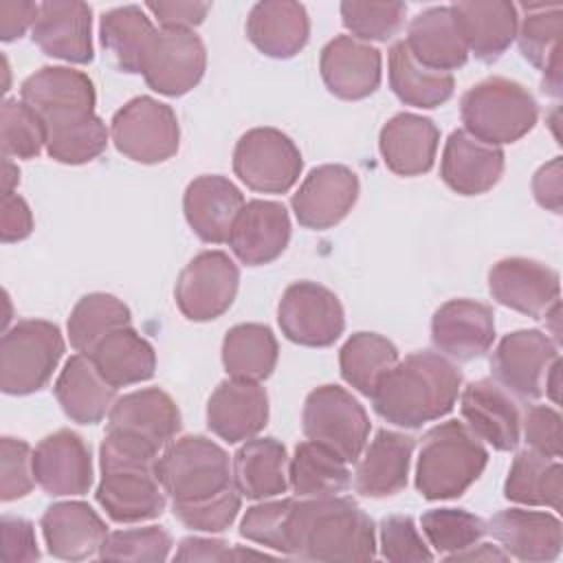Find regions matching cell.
<instances>
[{"label":"cell","instance_id":"cell-1","mask_svg":"<svg viewBox=\"0 0 563 563\" xmlns=\"http://www.w3.org/2000/svg\"><path fill=\"white\" fill-rule=\"evenodd\" d=\"M462 372L440 352L420 350L398 361L372 391L374 411L389 424L418 429L446 416L460 396Z\"/></svg>","mask_w":563,"mask_h":563},{"label":"cell","instance_id":"cell-2","mask_svg":"<svg viewBox=\"0 0 563 563\" xmlns=\"http://www.w3.org/2000/svg\"><path fill=\"white\" fill-rule=\"evenodd\" d=\"M290 556L306 561H374V521L350 497H297L290 515Z\"/></svg>","mask_w":563,"mask_h":563},{"label":"cell","instance_id":"cell-3","mask_svg":"<svg viewBox=\"0 0 563 563\" xmlns=\"http://www.w3.org/2000/svg\"><path fill=\"white\" fill-rule=\"evenodd\" d=\"M488 464L484 442L460 420L431 427L420 442L416 488L429 501L455 499L479 479Z\"/></svg>","mask_w":563,"mask_h":563},{"label":"cell","instance_id":"cell-4","mask_svg":"<svg viewBox=\"0 0 563 563\" xmlns=\"http://www.w3.org/2000/svg\"><path fill=\"white\" fill-rule=\"evenodd\" d=\"M464 130L488 145H506L526 136L539 119L532 92L515 79L488 77L460 99Z\"/></svg>","mask_w":563,"mask_h":563},{"label":"cell","instance_id":"cell-5","mask_svg":"<svg viewBox=\"0 0 563 563\" xmlns=\"http://www.w3.org/2000/svg\"><path fill=\"white\" fill-rule=\"evenodd\" d=\"M156 475L172 504H194L233 486L227 451L205 435L172 440L156 460Z\"/></svg>","mask_w":563,"mask_h":563},{"label":"cell","instance_id":"cell-6","mask_svg":"<svg viewBox=\"0 0 563 563\" xmlns=\"http://www.w3.org/2000/svg\"><path fill=\"white\" fill-rule=\"evenodd\" d=\"M59 328L44 319H20L0 341V387L9 396L44 389L64 356Z\"/></svg>","mask_w":563,"mask_h":563},{"label":"cell","instance_id":"cell-7","mask_svg":"<svg viewBox=\"0 0 563 563\" xmlns=\"http://www.w3.org/2000/svg\"><path fill=\"white\" fill-rule=\"evenodd\" d=\"M301 427L308 440L334 451L347 464L358 462L372 429L365 407L339 385H321L306 396Z\"/></svg>","mask_w":563,"mask_h":563},{"label":"cell","instance_id":"cell-8","mask_svg":"<svg viewBox=\"0 0 563 563\" xmlns=\"http://www.w3.org/2000/svg\"><path fill=\"white\" fill-rule=\"evenodd\" d=\"M20 99L42 119L46 139L95 117V84L70 66H42L20 86Z\"/></svg>","mask_w":563,"mask_h":563},{"label":"cell","instance_id":"cell-9","mask_svg":"<svg viewBox=\"0 0 563 563\" xmlns=\"http://www.w3.org/2000/svg\"><path fill=\"white\" fill-rule=\"evenodd\" d=\"M114 147L130 161L156 165L169 161L180 145V128L172 106L154 97H134L110 121Z\"/></svg>","mask_w":563,"mask_h":563},{"label":"cell","instance_id":"cell-10","mask_svg":"<svg viewBox=\"0 0 563 563\" xmlns=\"http://www.w3.org/2000/svg\"><path fill=\"white\" fill-rule=\"evenodd\" d=\"M303 158L290 136L275 128H253L233 150V172L253 191L284 194L301 174Z\"/></svg>","mask_w":563,"mask_h":563},{"label":"cell","instance_id":"cell-11","mask_svg":"<svg viewBox=\"0 0 563 563\" xmlns=\"http://www.w3.org/2000/svg\"><path fill=\"white\" fill-rule=\"evenodd\" d=\"M282 334L306 347H328L345 330V312L339 297L317 282L290 284L277 306Z\"/></svg>","mask_w":563,"mask_h":563},{"label":"cell","instance_id":"cell-12","mask_svg":"<svg viewBox=\"0 0 563 563\" xmlns=\"http://www.w3.org/2000/svg\"><path fill=\"white\" fill-rule=\"evenodd\" d=\"M205 68V42L185 29H156L141 62L145 84L165 97H180L196 88Z\"/></svg>","mask_w":563,"mask_h":563},{"label":"cell","instance_id":"cell-13","mask_svg":"<svg viewBox=\"0 0 563 563\" xmlns=\"http://www.w3.org/2000/svg\"><path fill=\"white\" fill-rule=\"evenodd\" d=\"M97 486V504L117 523L150 521L163 515L167 493L156 475V464L106 462Z\"/></svg>","mask_w":563,"mask_h":563},{"label":"cell","instance_id":"cell-14","mask_svg":"<svg viewBox=\"0 0 563 563\" xmlns=\"http://www.w3.org/2000/svg\"><path fill=\"white\" fill-rule=\"evenodd\" d=\"M238 286V264L224 251H202L180 271L174 297L189 321H213L231 308Z\"/></svg>","mask_w":563,"mask_h":563},{"label":"cell","instance_id":"cell-15","mask_svg":"<svg viewBox=\"0 0 563 563\" xmlns=\"http://www.w3.org/2000/svg\"><path fill=\"white\" fill-rule=\"evenodd\" d=\"M559 356L556 343L541 330H515L506 334L493 356V380L521 400L543 396L545 376Z\"/></svg>","mask_w":563,"mask_h":563},{"label":"cell","instance_id":"cell-16","mask_svg":"<svg viewBox=\"0 0 563 563\" xmlns=\"http://www.w3.org/2000/svg\"><path fill=\"white\" fill-rule=\"evenodd\" d=\"M488 290L493 299L510 310L532 319L559 306L561 279L554 268L528 257H504L488 273Z\"/></svg>","mask_w":563,"mask_h":563},{"label":"cell","instance_id":"cell-17","mask_svg":"<svg viewBox=\"0 0 563 563\" xmlns=\"http://www.w3.org/2000/svg\"><path fill=\"white\" fill-rule=\"evenodd\" d=\"M358 176L336 163H325L303 178L292 194V211L301 227L323 231L339 224L358 200Z\"/></svg>","mask_w":563,"mask_h":563},{"label":"cell","instance_id":"cell-18","mask_svg":"<svg viewBox=\"0 0 563 563\" xmlns=\"http://www.w3.org/2000/svg\"><path fill=\"white\" fill-rule=\"evenodd\" d=\"M33 475L51 497L86 495L95 475L90 446L70 429L44 435L33 451Z\"/></svg>","mask_w":563,"mask_h":563},{"label":"cell","instance_id":"cell-19","mask_svg":"<svg viewBox=\"0 0 563 563\" xmlns=\"http://www.w3.org/2000/svg\"><path fill=\"white\" fill-rule=\"evenodd\" d=\"M464 424L497 451H515L521 440V411L512 394L493 378H479L460 389Z\"/></svg>","mask_w":563,"mask_h":563},{"label":"cell","instance_id":"cell-20","mask_svg":"<svg viewBox=\"0 0 563 563\" xmlns=\"http://www.w3.org/2000/svg\"><path fill=\"white\" fill-rule=\"evenodd\" d=\"M431 341L451 361L479 358L495 341V312L475 299H451L433 312Z\"/></svg>","mask_w":563,"mask_h":563},{"label":"cell","instance_id":"cell-21","mask_svg":"<svg viewBox=\"0 0 563 563\" xmlns=\"http://www.w3.org/2000/svg\"><path fill=\"white\" fill-rule=\"evenodd\" d=\"M486 534L510 556L528 563H548L559 559L563 528L556 515L545 510L506 508L495 512L486 523Z\"/></svg>","mask_w":563,"mask_h":563},{"label":"cell","instance_id":"cell-22","mask_svg":"<svg viewBox=\"0 0 563 563\" xmlns=\"http://www.w3.org/2000/svg\"><path fill=\"white\" fill-rule=\"evenodd\" d=\"M31 40L48 57L68 64H90L95 59L90 7L79 0L42 2Z\"/></svg>","mask_w":563,"mask_h":563},{"label":"cell","instance_id":"cell-23","mask_svg":"<svg viewBox=\"0 0 563 563\" xmlns=\"http://www.w3.org/2000/svg\"><path fill=\"white\" fill-rule=\"evenodd\" d=\"M380 51L352 35H336L319 55L325 88L345 101L365 99L380 86Z\"/></svg>","mask_w":563,"mask_h":563},{"label":"cell","instance_id":"cell-24","mask_svg":"<svg viewBox=\"0 0 563 563\" xmlns=\"http://www.w3.org/2000/svg\"><path fill=\"white\" fill-rule=\"evenodd\" d=\"M266 422L268 394L260 383L227 378L209 396L207 427L229 444L255 438Z\"/></svg>","mask_w":563,"mask_h":563},{"label":"cell","instance_id":"cell-25","mask_svg":"<svg viewBox=\"0 0 563 563\" xmlns=\"http://www.w3.org/2000/svg\"><path fill=\"white\" fill-rule=\"evenodd\" d=\"M244 207L242 191L224 176L194 178L183 196V211L191 231L207 244H224Z\"/></svg>","mask_w":563,"mask_h":563},{"label":"cell","instance_id":"cell-26","mask_svg":"<svg viewBox=\"0 0 563 563\" xmlns=\"http://www.w3.org/2000/svg\"><path fill=\"white\" fill-rule=\"evenodd\" d=\"M451 11L468 53L484 64L497 62L517 37L519 13L508 0H464Z\"/></svg>","mask_w":563,"mask_h":563},{"label":"cell","instance_id":"cell-27","mask_svg":"<svg viewBox=\"0 0 563 563\" xmlns=\"http://www.w3.org/2000/svg\"><path fill=\"white\" fill-rule=\"evenodd\" d=\"M290 240V218L282 202L249 200L244 202L229 246L246 266H262L277 260Z\"/></svg>","mask_w":563,"mask_h":563},{"label":"cell","instance_id":"cell-28","mask_svg":"<svg viewBox=\"0 0 563 563\" xmlns=\"http://www.w3.org/2000/svg\"><path fill=\"white\" fill-rule=\"evenodd\" d=\"M504 174V150L482 143L466 130H453L444 143L440 176L449 189L462 196H479L493 189Z\"/></svg>","mask_w":563,"mask_h":563},{"label":"cell","instance_id":"cell-29","mask_svg":"<svg viewBox=\"0 0 563 563\" xmlns=\"http://www.w3.org/2000/svg\"><path fill=\"white\" fill-rule=\"evenodd\" d=\"M180 411L174 398L161 387H145L123 394L108 413V429L136 435L163 451L180 431Z\"/></svg>","mask_w":563,"mask_h":563},{"label":"cell","instance_id":"cell-30","mask_svg":"<svg viewBox=\"0 0 563 563\" xmlns=\"http://www.w3.org/2000/svg\"><path fill=\"white\" fill-rule=\"evenodd\" d=\"M44 543L55 559L86 561L99 556L108 537L106 521L86 501H57L40 519Z\"/></svg>","mask_w":563,"mask_h":563},{"label":"cell","instance_id":"cell-31","mask_svg":"<svg viewBox=\"0 0 563 563\" xmlns=\"http://www.w3.org/2000/svg\"><path fill=\"white\" fill-rule=\"evenodd\" d=\"M416 440L407 433L378 429L374 440L365 444L356 471L354 488L363 497L383 499L400 493L407 486L409 464Z\"/></svg>","mask_w":563,"mask_h":563},{"label":"cell","instance_id":"cell-32","mask_svg":"<svg viewBox=\"0 0 563 563\" xmlns=\"http://www.w3.org/2000/svg\"><path fill=\"white\" fill-rule=\"evenodd\" d=\"M440 143L438 125L413 112H398L378 134V150L389 172L420 176L433 167Z\"/></svg>","mask_w":563,"mask_h":563},{"label":"cell","instance_id":"cell-33","mask_svg":"<svg viewBox=\"0 0 563 563\" xmlns=\"http://www.w3.org/2000/svg\"><path fill=\"white\" fill-rule=\"evenodd\" d=\"M246 37L266 57H295L310 37L308 11L292 0H262L249 11Z\"/></svg>","mask_w":563,"mask_h":563},{"label":"cell","instance_id":"cell-34","mask_svg":"<svg viewBox=\"0 0 563 563\" xmlns=\"http://www.w3.org/2000/svg\"><path fill=\"white\" fill-rule=\"evenodd\" d=\"M526 15L517 26L521 55L543 73V92L561 95V31L563 4L561 2H528L519 4Z\"/></svg>","mask_w":563,"mask_h":563},{"label":"cell","instance_id":"cell-35","mask_svg":"<svg viewBox=\"0 0 563 563\" xmlns=\"http://www.w3.org/2000/svg\"><path fill=\"white\" fill-rule=\"evenodd\" d=\"M53 394L62 411L77 424L101 422L117 400V387L99 374L86 354H75L66 361Z\"/></svg>","mask_w":563,"mask_h":563},{"label":"cell","instance_id":"cell-36","mask_svg":"<svg viewBox=\"0 0 563 563\" xmlns=\"http://www.w3.org/2000/svg\"><path fill=\"white\" fill-rule=\"evenodd\" d=\"M405 44L413 59L431 70L451 73L468 59V48L460 35L451 7H429L420 11L407 29Z\"/></svg>","mask_w":563,"mask_h":563},{"label":"cell","instance_id":"cell-37","mask_svg":"<svg viewBox=\"0 0 563 563\" xmlns=\"http://www.w3.org/2000/svg\"><path fill=\"white\" fill-rule=\"evenodd\" d=\"M233 484L246 499H271L288 490V453L275 438H251L233 455Z\"/></svg>","mask_w":563,"mask_h":563},{"label":"cell","instance_id":"cell-38","mask_svg":"<svg viewBox=\"0 0 563 563\" xmlns=\"http://www.w3.org/2000/svg\"><path fill=\"white\" fill-rule=\"evenodd\" d=\"M86 356L117 389L150 380L156 369V352L152 343L132 325L108 332Z\"/></svg>","mask_w":563,"mask_h":563},{"label":"cell","instance_id":"cell-39","mask_svg":"<svg viewBox=\"0 0 563 563\" xmlns=\"http://www.w3.org/2000/svg\"><path fill=\"white\" fill-rule=\"evenodd\" d=\"M352 484L350 464L334 451L306 440L295 446L288 462V486L299 499L330 497L347 490Z\"/></svg>","mask_w":563,"mask_h":563},{"label":"cell","instance_id":"cell-40","mask_svg":"<svg viewBox=\"0 0 563 563\" xmlns=\"http://www.w3.org/2000/svg\"><path fill=\"white\" fill-rule=\"evenodd\" d=\"M563 466L559 457L523 449L515 455L504 482V497L523 506H550L561 510Z\"/></svg>","mask_w":563,"mask_h":563},{"label":"cell","instance_id":"cell-41","mask_svg":"<svg viewBox=\"0 0 563 563\" xmlns=\"http://www.w3.org/2000/svg\"><path fill=\"white\" fill-rule=\"evenodd\" d=\"M389 86L394 95L413 108H438L451 99L455 79L451 73L431 70L413 59L405 40L389 48Z\"/></svg>","mask_w":563,"mask_h":563},{"label":"cell","instance_id":"cell-42","mask_svg":"<svg viewBox=\"0 0 563 563\" xmlns=\"http://www.w3.org/2000/svg\"><path fill=\"white\" fill-rule=\"evenodd\" d=\"M277 356V339L262 323H238L222 339V365L229 378L262 383L273 374Z\"/></svg>","mask_w":563,"mask_h":563},{"label":"cell","instance_id":"cell-43","mask_svg":"<svg viewBox=\"0 0 563 563\" xmlns=\"http://www.w3.org/2000/svg\"><path fill=\"white\" fill-rule=\"evenodd\" d=\"M154 24L139 4H125L110 9L101 15L99 37L103 48L112 55L114 64L123 73H141L145 48L154 35Z\"/></svg>","mask_w":563,"mask_h":563},{"label":"cell","instance_id":"cell-44","mask_svg":"<svg viewBox=\"0 0 563 563\" xmlns=\"http://www.w3.org/2000/svg\"><path fill=\"white\" fill-rule=\"evenodd\" d=\"M396 363L398 347L387 336L376 332L352 334L339 352V367L343 380L363 396H372L378 380Z\"/></svg>","mask_w":563,"mask_h":563},{"label":"cell","instance_id":"cell-45","mask_svg":"<svg viewBox=\"0 0 563 563\" xmlns=\"http://www.w3.org/2000/svg\"><path fill=\"white\" fill-rule=\"evenodd\" d=\"M130 308L114 295L90 292L84 295L70 310L66 330L68 341L77 354H88L108 332L130 325Z\"/></svg>","mask_w":563,"mask_h":563},{"label":"cell","instance_id":"cell-46","mask_svg":"<svg viewBox=\"0 0 563 563\" xmlns=\"http://www.w3.org/2000/svg\"><path fill=\"white\" fill-rule=\"evenodd\" d=\"M427 543L444 559L479 543L486 534V521L464 508H433L420 517Z\"/></svg>","mask_w":563,"mask_h":563},{"label":"cell","instance_id":"cell-47","mask_svg":"<svg viewBox=\"0 0 563 563\" xmlns=\"http://www.w3.org/2000/svg\"><path fill=\"white\" fill-rule=\"evenodd\" d=\"M0 145L4 158H35L46 147V128L22 99L2 101Z\"/></svg>","mask_w":563,"mask_h":563},{"label":"cell","instance_id":"cell-48","mask_svg":"<svg viewBox=\"0 0 563 563\" xmlns=\"http://www.w3.org/2000/svg\"><path fill=\"white\" fill-rule=\"evenodd\" d=\"M295 501L292 497L262 499V504L246 508L240 521V537L290 556V515Z\"/></svg>","mask_w":563,"mask_h":563},{"label":"cell","instance_id":"cell-49","mask_svg":"<svg viewBox=\"0 0 563 563\" xmlns=\"http://www.w3.org/2000/svg\"><path fill=\"white\" fill-rule=\"evenodd\" d=\"M339 11L341 22L352 37L363 42H387L402 29L407 4L345 0L341 2Z\"/></svg>","mask_w":563,"mask_h":563},{"label":"cell","instance_id":"cell-50","mask_svg":"<svg viewBox=\"0 0 563 563\" xmlns=\"http://www.w3.org/2000/svg\"><path fill=\"white\" fill-rule=\"evenodd\" d=\"M172 550V537L163 526H143L108 532L99 559L101 561H147L163 563Z\"/></svg>","mask_w":563,"mask_h":563},{"label":"cell","instance_id":"cell-51","mask_svg":"<svg viewBox=\"0 0 563 563\" xmlns=\"http://www.w3.org/2000/svg\"><path fill=\"white\" fill-rule=\"evenodd\" d=\"M108 145V128L101 117H92L81 125L51 134L46 152L53 161L64 165H84L95 161Z\"/></svg>","mask_w":563,"mask_h":563},{"label":"cell","instance_id":"cell-52","mask_svg":"<svg viewBox=\"0 0 563 563\" xmlns=\"http://www.w3.org/2000/svg\"><path fill=\"white\" fill-rule=\"evenodd\" d=\"M242 506V495L233 486L222 490L216 497H209L205 501L194 504H172V510L180 523H185L191 530L198 532H222L227 530Z\"/></svg>","mask_w":563,"mask_h":563},{"label":"cell","instance_id":"cell-53","mask_svg":"<svg viewBox=\"0 0 563 563\" xmlns=\"http://www.w3.org/2000/svg\"><path fill=\"white\" fill-rule=\"evenodd\" d=\"M380 556L391 563L433 561V552L409 515H389L380 521Z\"/></svg>","mask_w":563,"mask_h":563},{"label":"cell","instance_id":"cell-54","mask_svg":"<svg viewBox=\"0 0 563 563\" xmlns=\"http://www.w3.org/2000/svg\"><path fill=\"white\" fill-rule=\"evenodd\" d=\"M0 499L13 501L26 497L35 484L31 446L20 438L4 435L0 440Z\"/></svg>","mask_w":563,"mask_h":563},{"label":"cell","instance_id":"cell-55","mask_svg":"<svg viewBox=\"0 0 563 563\" xmlns=\"http://www.w3.org/2000/svg\"><path fill=\"white\" fill-rule=\"evenodd\" d=\"M561 413L550 405H532L521 418L523 438L528 449L548 455L561 457L563 453V433H561Z\"/></svg>","mask_w":563,"mask_h":563},{"label":"cell","instance_id":"cell-56","mask_svg":"<svg viewBox=\"0 0 563 563\" xmlns=\"http://www.w3.org/2000/svg\"><path fill=\"white\" fill-rule=\"evenodd\" d=\"M161 24V29H185L194 31V26L202 24L207 13L211 11V2L198 0H150L145 7Z\"/></svg>","mask_w":563,"mask_h":563},{"label":"cell","instance_id":"cell-57","mask_svg":"<svg viewBox=\"0 0 563 563\" xmlns=\"http://www.w3.org/2000/svg\"><path fill=\"white\" fill-rule=\"evenodd\" d=\"M2 532V559L4 561H37L40 548L33 523L24 517L4 515L0 521Z\"/></svg>","mask_w":563,"mask_h":563},{"label":"cell","instance_id":"cell-58","mask_svg":"<svg viewBox=\"0 0 563 563\" xmlns=\"http://www.w3.org/2000/svg\"><path fill=\"white\" fill-rule=\"evenodd\" d=\"M246 556H266L264 552L229 545L222 539H205V537H185L178 543L174 554L176 561H229V559H246Z\"/></svg>","mask_w":563,"mask_h":563},{"label":"cell","instance_id":"cell-59","mask_svg":"<svg viewBox=\"0 0 563 563\" xmlns=\"http://www.w3.org/2000/svg\"><path fill=\"white\" fill-rule=\"evenodd\" d=\"M33 231V213L26 200L18 194L2 196L0 202V240L4 244L20 242Z\"/></svg>","mask_w":563,"mask_h":563},{"label":"cell","instance_id":"cell-60","mask_svg":"<svg viewBox=\"0 0 563 563\" xmlns=\"http://www.w3.org/2000/svg\"><path fill=\"white\" fill-rule=\"evenodd\" d=\"M532 194L543 209L561 213L563 200V172L561 156H554L550 163L541 165L532 176Z\"/></svg>","mask_w":563,"mask_h":563},{"label":"cell","instance_id":"cell-61","mask_svg":"<svg viewBox=\"0 0 563 563\" xmlns=\"http://www.w3.org/2000/svg\"><path fill=\"white\" fill-rule=\"evenodd\" d=\"M37 13H40V4L0 0V40L13 42L22 37L29 29H33Z\"/></svg>","mask_w":563,"mask_h":563},{"label":"cell","instance_id":"cell-62","mask_svg":"<svg viewBox=\"0 0 563 563\" xmlns=\"http://www.w3.org/2000/svg\"><path fill=\"white\" fill-rule=\"evenodd\" d=\"M510 556L499 548V545H493V543H475L466 550H460L451 556H446V561H508Z\"/></svg>","mask_w":563,"mask_h":563},{"label":"cell","instance_id":"cell-63","mask_svg":"<svg viewBox=\"0 0 563 563\" xmlns=\"http://www.w3.org/2000/svg\"><path fill=\"white\" fill-rule=\"evenodd\" d=\"M20 183V169L18 165L11 163V158L2 161V196L7 194H15V185Z\"/></svg>","mask_w":563,"mask_h":563},{"label":"cell","instance_id":"cell-64","mask_svg":"<svg viewBox=\"0 0 563 563\" xmlns=\"http://www.w3.org/2000/svg\"><path fill=\"white\" fill-rule=\"evenodd\" d=\"M559 376H561V358H556L554 365L550 367V372L545 376V387H543V394H548L554 405L559 402V387H561Z\"/></svg>","mask_w":563,"mask_h":563}]
</instances>
